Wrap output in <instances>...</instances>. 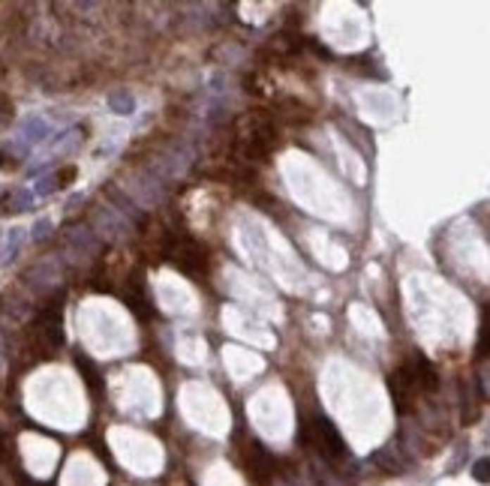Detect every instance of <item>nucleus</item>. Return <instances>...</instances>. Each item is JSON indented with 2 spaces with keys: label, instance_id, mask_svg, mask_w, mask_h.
<instances>
[{
  "label": "nucleus",
  "instance_id": "obj_1",
  "mask_svg": "<svg viewBox=\"0 0 490 486\" xmlns=\"http://www.w3.org/2000/svg\"><path fill=\"white\" fill-rule=\"evenodd\" d=\"M301 438H304L316 454H322L331 462H337V459L346 456V445H343L340 433L334 429V423L328 421V417H313V421L301 429Z\"/></svg>",
  "mask_w": 490,
  "mask_h": 486
},
{
  "label": "nucleus",
  "instance_id": "obj_2",
  "mask_svg": "<svg viewBox=\"0 0 490 486\" xmlns=\"http://www.w3.org/2000/svg\"><path fill=\"white\" fill-rule=\"evenodd\" d=\"M169 258H172V264L177 270H184L187 276H205V270H208V255L205 250L199 246L196 241H190V237H181V241H172L169 246Z\"/></svg>",
  "mask_w": 490,
  "mask_h": 486
},
{
  "label": "nucleus",
  "instance_id": "obj_3",
  "mask_svg": "<svg viewBox=\"0 0 490 486\" xmlns=\"http://www.w3.org/2000/svg\"><path fill=\"white\" fill-rule=\"evenodd\" d=\"M244 462H247V471H250V478L253 480H259V483H265L274 474V459L268 456V450H265L259 442L256 445H250V450H247V456H244Z\"/></svg>",
  "mask_w": 490,
  "mask_h": 486
},
{
  "label": "nucleus",
  "instance_id": "obj_4",
  "mask_svg": "<svg viewBox=\"0 0 490 486\" xmlns=\"http://www.w3.org/2000/svg\"><path fill=\"white\" fill-rule=\"evenodd\" d=\"M79 369H82V376H84V381L91 384L94 390H99V388H103V378H99V372H96V366H94V364H91V360H87V357H82V354H79Z\"/></svg>",
  "mask_w": 490,
  "mask_h": 486
},
{
  "label": "nucleus",
  "instance_id": "obj_5",
  "mask_svg": "<svg viewBox=\"0 0 490 486\" xmlns=\"http://www.w3.org/2000/svg\"><path fill=\"white\" fill-rule=\"evenodd\" d=\"M478 354L490 357V307L484 309V321H482V336H478Z\"/></svg>",
  "mask_w": 490,
  "mask_h": 486
},
{
  "label": "nucleus",
  "instance_id": "obj_6",
  "mask_svg": "<svg viewBox=\"0 0 490 486\" xmlns=\"http://www.w3.org/2000/svg\"><path fill=\"white\" fill-rule=\"evenodd\" d=\"M472 478H475L478 483H490V456H484V459L475 462V466H472Z\"/></svg>",
  "mask_w": 490,
  "mask_h": 486
}]
</instances>
